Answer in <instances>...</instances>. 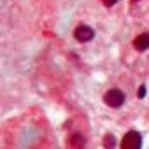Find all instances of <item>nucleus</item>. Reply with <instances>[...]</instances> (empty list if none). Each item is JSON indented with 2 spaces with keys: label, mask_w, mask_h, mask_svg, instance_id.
Here are the masks:
<instances>
[{
  "label": "nucleus",
  "mask_w": 149,
  "mask_h": 149,
  "mask_svg": "<svg viewBox=\"0 0 149 149\" xmlns=\"http://www.w3.org/2000/svg\"><path fill=\"white\" fill-rule=\"evenodd\" d=\"M121 149H142V137L137 130H130L121 140Z\"/></svg>",
  "instance_id": "obj_1"
},
{
  "label": "nucleus",
  "mask_w": 149,
  "mask_h": 149,
  "mask_svg": "<svg viewBox=\"0 0 149 149\" xmlns=\"http://www.w3.org/2000/svg\"><path fill=\"white\" fill-rule=\"evenodd\" d=\"M103 102H105V105H109V107L118 109L125 103V93L121 90H109L103 95Z\"/></svg>",
  "instance_id": "obj_2"
},
{
  "label": "nucleus",
  "mask_w": 149,
  "mask_h": 149,
  "mask_svg": "<svg viewBox=\"0 0 149 149\" xmlns=\"http://www.w3.org/2000/svg\"><path fill=\"white\" fill-rule=\"evenodd\" d=\"M74 37H76V40H79V42H90V40L95 37V32H93V28L88 27V25H79V27L74 30Z\"/></svg>",
  "instance_id": "obj_3"
},
{
  "label": "nucleus",
  "mask_w": 149,
  "mask_h": 149,
  "mask_svg": "<svg viewBox=\"0 0 149 149\" xmlns=\"http://www.w3.org/2000/svg\"><path fill=\"white\" fill-rule=\"evenodd\" d=\"M133 48H135L137 51H147V49H149V32L140 33V35L135 37V40H133Z\"/></svg>",
  "instance_id": "obj_4"
},
{
  "label": "nucleus",
  "mask_w": 149,
  "mask_h": 149,
  "mask_svg": "<svg viewBox=\"0 0 149 149\" xmlns=\"http://www.w3.org/2000/svg\"><path fill=\"white\" fill-rule=\"evenodd\" d=\"M84 146H86V140H84V137H81L79 133L72 135L69 139V149H84Z\"/></svg>",
  "instance_id": "obj_5"
},
{
  "label": "nucleus",
  "mask_w": 149,
  "mask_h": 149,
  "mask_svg": "<svg viewBox=\"0 0 149 149\" xmlns=\"http://www.w3.org/2000/svg\"><path fill=\"white\" fill-rule=\"evenodd\" d=\"M103 147L105 149H114L116 147V137L112 133H107L103 137Z\"/></svg>",
  "instance_id": "obj_6"
},
{
  "label": "nucleus",
  "mask_w": 149,
  "mask_h": 149,
  "mask_svg": "<svg viewBox=\"0 0 149 149\" xmlns=\"http://www.w3.org/2000/svg\"><path fill=\"white\" fill-rule=\"evenodd\" d=\"M102 2H103L105 7H112L114 4H118V0H102Z\"/></svg>",
  "instance_id": "obj_7"
},
{
  "label": "nucleus",
  "mask_w": 149,
  "mask_h": 149,
  "mask_svg": "<svg viewBox=\"0 0 149 149\" xmlns=\"http://www.w3.org/2000/svg\"><path fill=\"white\" fill-rule=\"evenodd\" d=\"M137 97H139V98H144V97H146V86H140V88H139Z\"/></svg>",
  "instance_id": "obj_8"
},
{
  "label": "nucleus",
  "mask_w": 149,
  "mask_h": 149,
  "mask_svg": "<svg viewBox=\"0 0 149 149\" xmlns=\"http://www.w3.org/2000/svg\"><path fill=\"white\" fill-rule=\"evenodd\" d=\"M132 2H137V0H132Z\"/></svg>",
  "instance_id": "obj_9"
}]
</instances>
